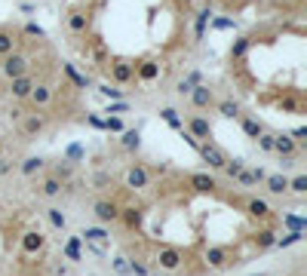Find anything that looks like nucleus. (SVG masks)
<instances>
[{
  "label": "nucleus",
  "mask_w": 307,
  "mask_h": 276,
  "mask_svg": "<svg viewBox=\"0 0 307 276\" xmlns=\"http://www.w3.org/2000/svg\"><path fill=\"white\" fill-rule=\"evenodd\" d=\"M0 74H3L6 80H15V77H22V74H31V62H28V55H22L19 49L3 55L0 59Z\"/></svg>",
  "instance_id": "nucleus-1"
},
{
  "label": "nucleus",
  "mask_w": 307,
  "mask_h": 276,
  "mask_svg": "<svg viewBox=\"0 0 307 276\" xmlns=\"http://www.w3.org/2000/svg\"><path fill=\"white\" fill-rule=\"evenodd\" d=\"M107 77H111L114 86H129L135 80V65L126 62V59H117V62L107 65Z\"/></svg>",
  "instance_id": "nucleus-2"
},
{
  "label": "nucleus",
  "mask_w": 307,
  "mask_h": 276,
  "mask_svg": "<svg viewBox=\"0 0 307 276\" xmlns=\"http://www.w3.org/2000/svg\"><path fill=\"white\" fill-rule=\"evenodd\" d=\"M80 239L86 243V249L93 252V255H107V243H111V236H107L102 227H86L80 233Z\"/></svg>",
  "instance_id": "nucleus-3"
},
{
  "label": "nucleus",
  "mask_w": 307,
  "mask_h": 276,
  "mask_svg": "<svg viewBox=\"0 0 307 276\" xmlns=\"http://www.w3.org/2000/svg\"><path fill=\"white\" fill-rule=\"evenodd\" d=\"M197 151H200V157H203V163L209 166V169H224L227 157H224L221 147H215L212 141H200V144H197Z\"/></svg>",
  "instance_id": "nucleus-4"
},
{
  "label": "nucleus",
  "mask_w": 307,
  "mask_h": 276,
  "mask_svg": "<svg viewBox=\"0 0 307 276\" xmlns=\"http://www.w3.org/2000/svg\"><path fill=\"white\" fill-rule=\"evenodd\" d=\"M188 132H191L197 141H212V123H209L203 114H191V117H188Z\"/></svg>",
  "instance_id": "nucleus-5"
},
{
  "label": "nucleus",
  "mask_w": 307,
  "mask_h": 276,
  "mask_svg": "<svg viewBox=\"0 0 307 276\" xmlns=\"http://www.w3.org/2000/svg\"><path fill=\"white\" fill-rule=\"evenodd\" d=\"M34 83H37V80H34L31 74H22V77L9 80V92H12V98H19V101H28V95H31Z\"/></svg>",
  "instance_id": "nucleus-6"
},
{
  "label": "nucleus",
  "mask_w": 307,
  "mask_h": 276,
  "mask_svg": "<svg viewBox=\"0 0 307 276\" xmlns=\"http://www.w3.org/2000/svg\"><path fill=\"white\" fill-rule=\"evenodd\" d=\"M191 104H194L197 110H206V107H212V104H215V92H212L206 83L194 86V89H191Z\"/></svg>",
  "instance_id": "nucleus-7"
},
{
  "label": "nucleus",
  "mask_w": 307,
  "mask_h": 276,
  "mask_svg": "<svg viewBox=\"0 0 307 276\" xmlns=\"http://www.w3.org/2000/svg\"><path fill=\"white\" fill-rule=\"evenodd\" d=\"M28 101H31L34 107H49V101H52V86H49V83H34Z\"/></svg>",
  "instance_id": "nucleus-8"
},
{
  "label": "nucleus",
  "mask_w": 307,
  "mask_h": 276,
  "mask_svg": "<svg viewBox=\"0 0 307 276\" xmlns=\"http://www.w3.org/2000/svg\"><path fill=\"white\" fill-rule=\"evenodd\" d=\"M157 264L163 267V270H178V267H182V252H178V249H172V246L160 249V255H157Z\"/></svg>",
  "instance_id": "nucleus-9"
},
{
  "label": "nucleus",
  "mask_w": 307,
  "mask_h": 276,
  "mask_svg": "<svg viewBox=\"0 0 307 276\" xmlns=\"http://www.w3.org/2000/svg\"><path fill=\"white\" fill-rule=\"evenodd\" d=\"M43 129H46V117H43V114H37V110H34V114H28V117L22 120V132H25L28 138L40 135Z\"/></svg>",
  "instance_id": "nucleus-10"
},
{
  "label": "nucleus",
  "mask_w": 307,
  "mask_h": 276,
  "mask_svg": "<svg viewBox=\"0 0 307 276\" xmlns=\"http://www.w3.org/2000/svg\"><path fill=\"white\" fill-rule=\"evenodd\" d=\"M191 187L200 190V193H212L215 187H218V181H215V175H209V172H194L191 175Z\"/></svg>",
  "instance_id": "nucleus-11"
},
{
  "label": "nucleus",
  "mask_w": 307,
  "mask_h": 276,
  "mask_svg": "<svg viewBox=\"0 0 307 276\" xmlns=\"http://www.w3.org/2000/svg\"><path fill=\"white\" fill-rule=\"evenodd\" d=\"M160 77V62H141L135 65V80L138 83H154Z\"/></svg>",
  "instance_id": "nucleus-12"
},
{
  "label": "nucleus",
  "mask_w": 307,
  "mask_h": 276,
  "mask_svg": "<svg viewBox=\"0 0 307 276\" xmlns=\"http://www.w3.org/2000/svg\"><path fill=\"white\" fill-rule=\"evenodd\" d=\"M295 151H298V141L289 138V132L274 135V154H280V157H295Z\"/></svg>",
  "instance_id": "nucleus-13"
},
{
  "label": "nucleus",
  "mask_w": 307,
  "mask_h": 276,
  "mask_svg": "<svg viewBox=\"0 0 307 276\" xmlns=\"http://www.w3.org/2000/svg\"><path fill=\"white\" fill-rule=\"evenodd\" d=\"M68 31L71 34H86L89 31V15L86 12H80V9H74V12H68Z\"/></svg>",
  "instance_id": "nucleus-14"
},
{
  "label": "nucleus",
  "mask_w": 307,
  "mask_h": 276,
  "mask_svg": "<svg viewBox=\"0 0 307 276\" xmlns=\"http://www.w3.org/2000/svg\"><path fill=\"white\" fill-rule=\"evenodd\" d=\"M209 22H212V3H206L200 12H197V18H194V37H197V40H203Z\"/></svg>",
  "instance_id": "nucleus-15"
},
{
  "label": "nucleus",
  "mask_w": 307,
  "mask_h": 276,
  "mask_svg": "<svg viewBox=\"0 0 307 276\" xmlns=\"http://www.w3.org/2000/svg\"><path fill=\"white\" fill-rule=\"evenodd\" d=\"M96 218H99V221H117V218H120V209L114 206V202H107V199H99V202H96Z\"/></svg>",
  "instance_id": "nucleus-16"
},
{
  "label": "nucleus",
  "mask_w": 307,
  "mask_h": 276,
  "mask_svg": "<svg viewBox=\"0 0 307 276\" xmlns=\"http://www.w3.org/2000/svg\"><path fill=\"white\" fill-rule=\"evenodd\" d=\"M62 71H65V77H68L71 83H74L77 89H89V86H93V80H89L86 74H80L74 65H62Z\"/></svg>",
  "instance_id": "nucleus-17"
},
{
  "label": "nucleus",
  "mask_w": 307,
  "mask_h": 276,
  "mask_svg": "<svg viewBox=\"0 0 307 276\" xmlns=\"http://www.w3.org/2000/svg\"><path fill=\"white\" fill-rule=\"evenodd\" d=\"M40 249H43V233H37V230H28V233L22 236V252L34 255V252H40Z\"/></svg>",
  "instance_id": "nucleus-18"
},
{
  "label": "nucleus",
  "mask_w": 307,
  "mask_h": 276,
  "mask_svg": "<svg viewBox=\"0 0 307 276\" xmlns=\"http://www.w3.org/2000/svg\"><path fill=\"white\" fill-rule=\"evenodd\" d=\"M15 49H19L15 34H12L9 28H0V59H3V55H9V52H15Z\"/></svg>",
  "instance_id": "nucleus-19"
},
{
  "label": "nucleus",
  "mask_w": 307,
  "mask_h": 276,
  "mask_svg": "<svg viewBox=\"0 0 307 276\" xmlns=\"http://www.w3.org/2000/svg\"><path fill=\"white\" fill-rule=\"evenodd\" d=\"M126 181H129V187H148V169H141V166H132L129 175H126Z\"/></svg>",
  "instance_id": "nucleus-20"
},
{
  "label": "nucleus",
  "mask_w": 307,
  "mask_h": 276,
  "mask_svg": "<svg viewBox=\"0 0 307 276\" xmlns=\"http://www.w3.org/2000/svg\"><path fill=\"white\" fill-rule=\"evenodd\" d=\"M37 190H40L43 196H59V193H62V181H59L56 175H49V178H43V181H40V187H37Z\"/></svg>",
  "instance_id": "nucleus-21"
},
{
  "label": "nucleus",
  "mask_w": 307,
  "mask_h": 276,
  "mask_svg": "<svg viewBox=\"0 0 307 276\" xmlns=\"http://www.w3.org/2000/svg\"><path fill=\"white\" fill-rule=\"evenodd\" d=\"M206 264H209V267H224V264H227V249H221V246L209 249V252H206Z\"/></svg>",
  "instance_id": "nucleus-22"
},
{
  "label": "nucleus",
  "mask_w": 307,
  "mask_h": 276,
  "mask_svg": "<svg viewBox=\"0 0 307 276\" xmlns=\"http://www.w3.org/2000/svg\"><path fill=\"white\" fill-rule=\"evenodd\" d=\"M240 110H243V107H240L237 101H233V98H224V101H218V114H221V117H227V120H237V117H243Z\"/></svg>",
  "instance_id": "nucleus-23"
},
{
  "label": "nucleus",
  "mask_w": 307,
  "mask_h": 276,
  "mask_svg": "<svg viewBox=\"0 0 307 276\" xmlns=\"http://www.w3.org/2000/svg\"><path fill=\"white\" fill-rule=\"evenodd\" d=\"M264 181H267V190H270V193H277V196L289 190V178H286V175H267Z\"/></svg>",
  "instance_id": "nucleus-24"
},
{
  "label": "nucleus",
  "mask_w": 307,
  "mask_h": 276,
  "mask_svg": "<svg viewBox=\"0 0 307 276\" xmlns=\"http://www.w3.org/2000/svg\"><path fill=\"white\" fill-rule=\"evenodd\" d=\"M240 126H243V132H246L249 138H258V135L264 132V126H261L255 117H240Z\"/></svg>",
  "instance_id": "nucleus-25"
},
{
  "label": "nucleus",
  "mask_w": 307,
  "mask_h": 276,
  "mask_svg": "<svg viewBox=\"0 0 307 276\" xmlns=\"http://www.w3.org/2000/svg\"><path fill=\"white\" fill-rule=\"evenodd\" d=\"M43 166H46V160L43 157H28V160H22V175H37L40 169H43Z\"/></svg>",
  "instance_id": "nucleus-26"
},
{
  "label": "nucleus",
  "mask_w": 307,
  "mask_h": 276,
  "mask_svg": "<svg viewBox=\"0 0 307 276\" xmlns=\"http://www.w3.org/2000/svg\"><path fill=\"white\" fill-rule=\"evenodd\" d=\"M160 117H163V123H166V126H172V129H185V120L178 117V110H175V107H163V110H160Z\"/></svg>",
  "instance_id": "nucleus-27"
},
{
  "label": "nucleus",
  "mask_w": 307,
  "mask_h": 276,
  "mask_svg": "<svg viewBox=\"0 0 307 276\" xmlns=\"http://www.w3.org/2000/svg\"><path fill=\"white\" fill-rule=\"evenodd\" d=\"M123 147H126V151H135V147L141 144V132H138V129H123Z\"/></svg>",
  "instance_id": "nucleus-28"
},
{
  "label": "nucleus",
  "mask_w": 307,
  "mask_h": 276,
  "mask_svg": "<svg viewBox=\"0 0 307 276\" xmlns=\"http://www.w3.org/2000/svg\"><path fill=\"white\" fill-rule=\"evenodd\" d=\"M249 46H252V40H249V37H237V43L230 46V59H237V62H240L243 55L249 52Z\"/></svg>",
  "instance_id": "nucleus-29"
},
{
  "label": "nucleus",
  "mask_w": 307,
  "mask_h": 276,
  "mask_svg": "<svg viewBox=\"0 0 307 276\" xmlns=\"http://www.w3.org/2000/svg\"><path fill=\"white\" fill-rule=\"evenodd\" d=\"M249 215H252V218H267V215H270L267 202H264V199H249Z\"/></svg>",
  "instance_id": "nucleus-30"
},
{
  "label": "nucleus",
  "mask_w": 307,
  "mask_h": 276,
  "mask_svg": "<svg viewBox=\"0 0 307 276\" xmlns=\"http://www.w3.org/2000/svg\"><path fill=\"white\" fill-rule=\"evenodd\" d=\"M80 243H83L80 236H71L68 246H65V258H71V261H80Z\"/></svg>",
  "instance_id": "nucleus-31"
},
{
  "label": "nucleus",
  "mask_w": 307,
  "mask_h": 276,
  "mask_svg": "<svg viewBox=\"0 0 307 276\" xmlns=\"http://www.w3.org/2000/svg\"><path fill=\"white\" fill-rule=\"evenodd\" d=\"M304 239V230H292V233H286V236H280L274 246H280V249H286V246H295V243H301Z\"/></svg>",
  "instance_id": "nucleus-32"
},
{
  "label": "nucleus",
  "mask_w": 307,
  "mask_h": 276,
  "mask_svg": "<svg viewBox=\"0 0 307 276\" xmlns=\"http://www.w3.org/2000/svg\"><path fill=\"white\" fill-rule=\"evenodd\" d=\"M46 218H49V224L56 227V230H65V215H62V209H46Z\"/></svg>",
  "instance_id": "nucleus-33"
},
{
  "label": "nucleus",
  "mask_w": 307,
  "mask_h": 276,
  "mask_svg": "<svg viewBox=\"0 0 307 276\" xmlns=\"http://www.w3.org/2000/svg\"><path fill=\"white\" fill-rule=\"evenodd\" d=\"M255 243H258V249H270V246L277 243V233H274V230H261V233L255 236Z\"/></svg>",
  "instance_id": "nucleus-34"
},
{
  "label": "nucleus",
  "mask_w": 307,
  "mask_h": 276,
  "mask_svg": "<svg viewBox=\"0 0 307 276\" xmlns=\"http://www.w3.org/2000/svg\"><path fill=\"white\" fill-rule=\"evenodd\" d=\"M280 110H289V114H298V110H301V101H298L295 95H286V98H280Z\"/></svg>",
  "instance_id": "nucleus-35"
},
{
  "label": "nucleus",
  "mask_w": 307,
  "mask_h": 276,
  "mask_svg": "<svg viewBox=\"0 0 307 276\" xmlns=\"http://www.w3.org/2000/svg\"><path fill=\"white\" fill-rule=\"evenodd\" d=\"M289 190H295V193H307V175H295V178H289Z\"/></svg>",
  "instance_id": "nucleus-36"
},
{
  "label": "nucleus",
  "mask_w": 307,
  "mask_h": 276,
  "mask_svg": "<svg viewBox=\"0 0 307 276\" xmlns=\"http://www.w3.org/2000/svg\"><path fill=\"white\" fill-rule=\"evenodd\" d=\"M255 141H258V147H261L264 154H274V135H270V132H261Z\"/></svg>",
  "instance_id": "nucleus-37"
},
{
  "label": "nucleus",
  "mask_w": 307,
  "mask_h": 276,
  "mask_svg": "<svg viewBox=\"0 0 307 276\" xmlns=\"http://www.w3.org/2000/svg\"><path fill=\"white\" fill-rule=\"evenodd\" d=\"M243 169H246V166H243V160H227V163H224V172H227L230 178H237Z\"/></svg>",
  "instance_id": "nucleus-38"
},
{
  "label": "nucleus",
  "mask_w": 307,
  "mask_h": 276,
  "mask_svg": "<svg viewBox=\"0 0 307 276\" xmlns=\"http://www.w3.org/2000/svg\"><path fill=\"white\" fill-rule=\"evenodd\" d=\"M114 273L117 276H129V258H114Z\"/></svg>",
  "instance_id": "nucleus-39"
},
{
  "label": "nucleus",
  "mask_w": 307,
  "mask_h": 276,
  "mask_svg": "<svg viewBox=\"0 0 307 276\" xmlns=\"http://www.w3.org/2000/svg\"><path fill=\"white\" fill-rule=\"evenodd\" d=\"M104 129H107V132H123V120L120 117H111V114H107V120H104Z\"/></svg>",
  "instance_id": "nucleus-40"
},
{
  "label": "nucleus",
  "mask_w": 307,
  "mask_h": 276,
  "mask_svg": "<svg viewBox=\"0 0 307 276\" xmlns=\"http://www.w3.org/2000/svg\"><path fill=\"white\" fill-rule=\"evenodd\" d=\"M123 221H126V224H129V227H138V224H141V212H135V209H126Z\"/></svg>",
  "instance_id": "nucleus-41"
},
{
  "label": "nucleus",
  "mask_w": 307,
  "mask_h": 276,
  "mask_svg": "<svg viewBox=\"0 0 307 276\" xmlns=\"http://www.w3.org/2000/svg\"><path fill=\"white\" fill-rule=\"evenodd\" d=\"M286 227H292V230H304V227H307V221H304V218H298V215H289V218H286Z\"/></svg>",
  "instance_id": "nucleus-42"
},
{
  "label": "nucleus",
  "mask_w": 307,
  "mask_h": 276,
  "mask_svg": "<svg viewBox=\"0 0 307 276\" xmlns=\"http://www.w3.org/2000/svg\"><path fill=\"white\" fill-rule=\"evenodd\" d=\"M237 181H240V184H258V178H255V172H252V169H243V172L237 175Z\"/></svg>",
  "instance_id": "nucleus-43"
},
{
  "label": "nucleus",
  "mask_w": 307,
  "mask_h": 276,
  "mask_svg": "<svg viewBox=\"0 0 307 276\" xmlns=\"http://www.w3.org/2000/svg\"><path fill=\"white\" fill-rule=\"evenodd\" d=\"M191 89H194V83L185 77V80H178L175 83V92H178V95H191Z\"/></svg>",
  "instance_id": "nucleus-44"
},
{
  "label": "nucleus",
  "mask_w": 307,
  "mask_h": 276,
  "mask_svg": "<svg viewBox=\"0 0 307 276\" xmlns=\"http://www.w3.org/2000/svg\"><path fill=\"white\" fill-rule=\"evenodd\" d=\"M99 92H102V95H107V98H123V89H111V86H99Z\"/></svg>",
  "instance_id": "nucleus-45"
},
{
  "label": "nucleus",
  "mask_w": 307,
  "mask_h": 276,
  "mask_svg": "<svg viewBox=\"0 0 307 276\" xmlns=\"http://www.w3.org/2000/svg\"><path fill=\"white\" fill-rule=\"evenodd\" d=\"M25 34H31V37H46V31H43L37 22H28V25H25Z\"/></svg>",
  "instance_id": "nucleus-46"
},
{
  "label": "nucleus",
  "mask_w": 307,
  "mask_h": 276,
  "mask_svg": "<svg viewBox=\"0 0 307 276\" xmlns=\"http://www.w3.org/2000/svg\"><path fill=\"white\" fill-rule=\"evenodd\" d=\"M56 178H59V181H68V178H71V166H68V163H59V166H56Z\"/></svg>",
  "instance_id": "nucleus-47"
},
{
  "label": "nucleus",
  "mask_w": 307,
  "mask_h": 276,
  "mask_svg": "<svg viewBox=\"0 0 307 276\" xmlns=\"http://www.w3.org/2000/svg\"><path fill=\"white\" fill-rule=\"evenodd\" d=\"M215 31H227V28H233V22H230V18H215V22H209Z\"/></svg>",
  "instance_id": "nucleus-48"
},
{
  "label": "nucleus",
  "mask_w": 307,
  "mask_h": 276,
  "mask_svg": "<svg viewBox=\"0 0 307 276\" xmlns=\"http://www.w3.org/2000/svg\"><path fill=\"white\" fill-rule=\"evenodd\" d=\"M304 135H307V126H295L292 132H289V138H292V141H301Z\"/></svg>",
  "instance_id": "nucleus-49"
},
{
  "label": "nucleus",
  "mask_w": 307,
  "mask_h": 276,
  "mask_svg": "<svg viewBox=\"0 0 307 276\" xmlns=\"http://www.w3.org/2000/svg\"><path fill=\"white\" fill-rule=\"evenodd\" d=\"M126 110H129V104H126V101H117V104L107 107V114H126Z\"/></svg>",
  "instance_id": "nucleus-50"
},
{
  "label": "nucleus",
  "mask_w": 307,
  "mask_h": 276,
  "mask_svg": "<svg viewBox=\"0 0 307 276\" xmlns=\"http://www.w3.org/2000/svg\"><path fill=\"white\" fill-rule=\"evenodd\" d=\"M68 157H71V160H80V157H83V147H80V144H71V147H68Z\"/></svg>",
  "instance_id": "nucleus-51"
},
{
  "label": "nucleus",
  "mask_w": 307,
  "mask_h": 276,
  "mask_svg": "<svg viewBox=\"0 0 307 276\" xmlns=\"http://www.w3.org/2000/svg\"><path fill=\"white\" fill-rule=\"evenodd\" d=\"M188 80H191L194 86H200V83H203V74H200V71H191V74H188Z\"/></svg>",
  "instance_id": "nucleus-52"
},
{
  "label": "nucleus",
  "mask_w": 307,
  "mask_h": 276,
  "mask_svg": "<svg viewBox=\"0 0 307 276\" xmlns=\"http://www.w3.org/2000/svg\"><path fill=\"white\" fill-rule=\"evenodd\" d=\"M93 59H96V62H104V49H102L99 40H96V49H93Z\"/></svg>",
  "instance_id": "nucleus-53"
},
{
  "label": "nucleus",
  "mask_w": 307,
  "mask_h": 276,
  "mask_svg": "<svg viewBox=\"0 0 307 276\" xmlns=\"http://www.w3.org/2000/svg\"><path fill=\"white\" fill-rule=\"evenodd\" d=\"M12 169V160H3V157H0V175H6Z\"/></svg>",
  "instance_id": "nucleus-54"
},
{
  "label": "nucleus",
  "mask_w": 307,
  "mask_h": 276,
  "mask_svg": "<svg viewBox=\"0 0 307 276\" xmlns=\"http://www.w3.org/2000/svg\"><path fill=\"white\" fill-rule=\"evenodd\" d=\"M89 126H96V129H104V120H102V117H89Z\"/></svg>",
  "instance_id": "nucleus-55"
},
{
  "label": "nucleus",
  "mask_w": 307,
  "mask_h": 276,
  "mask_svg": "<svg viewBox=\"0 0 307 276\" xmlns=\"http://www.w3.org/2000/svg\"><path fill=\"white\" fill-rule=\"evenodd\" d=\"M212 3H230V0H212Z\"/></svg>",
  "instance_id": "nucleus-56"
},
{
  "label": "nucleus",
  "mask_w": 307,
  "mask_h": 276,
  "mask_svg": "<svg viewBox=\"0 0 307 276\" xmlns=\"http://www.w3.org/2000/svg\"><path fill=\"white\" fill-rule=\"evenodd\" d=\"M252 276H264V273H252Z\"/></svg>",
  "instance_id": "nucleus-57"
}]
</instances>
